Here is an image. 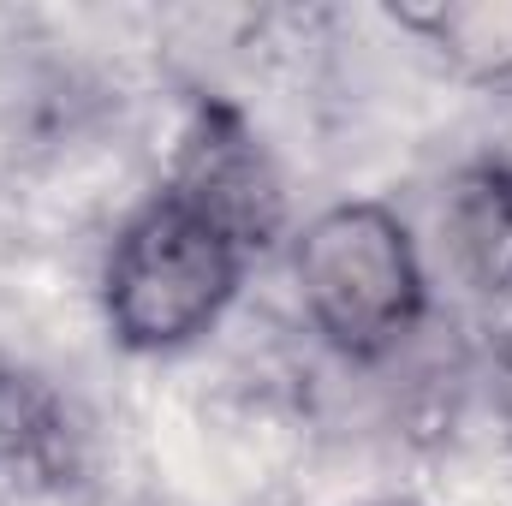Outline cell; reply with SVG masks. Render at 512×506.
Here are the masks:
<instances>
[{
    "mask_svg": "<svg viewBox=\"0 0 512 506\" xmlns=\"http://www.w3.org/2000/svg\"><path fill=\"white\" fill-rule=\"evenodd\" d=\"M292 280L310 328L346 364H382L399 352L423 310L429 274L411 245V227L387 203H334L292 239Z\"/></svg>",
    "mask_w": 512,
    "mask_h": 506,
    "instance_id": "obj_1",
    "label": "cell"
},
{
    "mask_svg": "<svg viewBox=\"0 0 512 506\" xmlns=\"http://www.w3.org/2000/svg\"><path fill=\"white\" fill-rule=\"evenodd\" d=\"M245 262L215 221H203L173 191L149 197L108 251L102 316L126 352H179L203 340L239 298Z\"/></svg>",
    "mask_w": 512,
    "mask_h": 506,
    "instance_id": "obj_2",
    "label": "cell"
},
{
    "mask_svg": "<svg viewBox=\"0 0 512 506\" xmlns=\"http://www.w3.org/2000/svg\"><path fill=\"white\" fill-rule=\"evenodd\" d=\"M167 191L179 203H191L203 221H215L245 256L268 251L280 239V227H286L280 173H274L268 149L256 143V131L245 126V114L227 108V102L197 108V120L179 143Z\"/></svg>",
    "mask_w": 512,
    "mask_h": 506,
    "instance_id": "obj_3",
    "label": "cell"
},
{
    "mask_svg": "<svg viewBox=\"0 0 512 506\" xmlns=\"http://www.w3.org/2000/svg\"><path fill=\"white\" fill-rule=\"evenodd\" d=\"M441 233L471 292L512 298V155H483L453 179Z\"/></svg>",
    "mask_w": 512,
    "mask_h": 506,
    "instance_id": "obj_4",
    "label": "cell"
},
{
    "mask_svg": "<svg viewBox=\"0 0 512 506\" xmlns=\"http://www.w3.org/2000/svg\"><path fill=\"white\" fill-rule=\"evenodd\" d=\"M393 24L429 36L465 78L507 84L512 78V0H435L393 6Z\"/></svg>",
    "mask_w": 512,
    "mask_h": 506,
    "instance_id": "obj_5",
    "label": "cell"
},
{
    "mask_svg": "<svg viewBox=\"0 0 512 506\" xmlns=\"http://www.w3.org/2000/svg\"><path fill=\"white\" fill-rule=\"evenodd\" d=\"M501 417H507V429H512V340H507V352H501Z\"/></svg>",
    "mask_w": 512,
    "mask_h": 506,
    "instance_id": "obj_6",
    "label": "cell"
},
{
    "mask_svg": "<svg viewBox=\"0 0 512 506\" xmlns=\"http://www.w3.org/2000/svg\"><path fill=\"white\" fill-rule=\"evenodd\" d=\"M393 506H399V501H393Z\"/></svg>",
    "mask_w": 512,
    "mask_h": 506,
    "instance_id": "obj_7",
    "label": "cell"
}]
</instances>
